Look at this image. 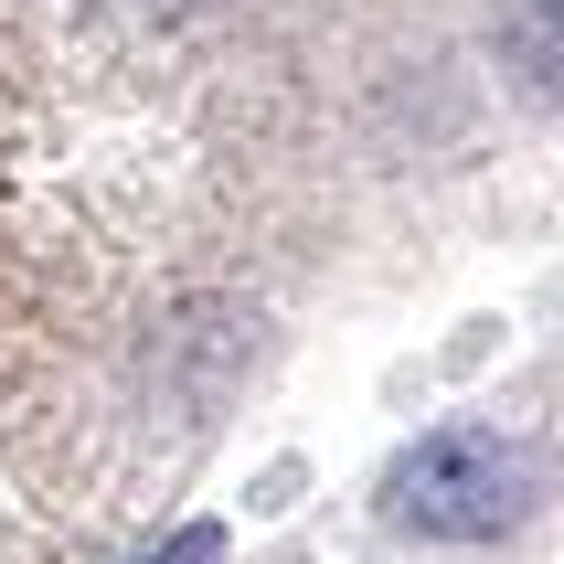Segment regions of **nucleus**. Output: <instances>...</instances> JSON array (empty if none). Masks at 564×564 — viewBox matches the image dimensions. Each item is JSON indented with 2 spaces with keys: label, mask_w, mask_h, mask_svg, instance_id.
<instances>
[{
  "label": "nucleus",
  "mask_w": 564,
  "mask_h": 564,
  "mask_svg": "<svg viewBox=\"0 0 564 564\" xmlns=\"http://www.w3.org/2000/svg\"><path fill=\"white\" fill-rule=\"evenodd\" d=\"M554 490L533 437H501V426H426L415 447H394L383 469V522H405L426 543H501L522 511Z\"/></svg>",
  "instance_id": "f257e3e1"
},
{
  "label": "nucleus",
  "mask_w": 564,
  "mask_h": 564,
  "mask_svg": "<svg viewBox=\"0 0 564 564\" xmlns=\"http://www.w3.org/2000/svg\"><path fill=\"white\" fill-rule=\"evenodd\" d=\"M139 564H224V522H182V533H160Z\"/></svg>",
  "instance_id": "f03ea898"
}]
</instances>
